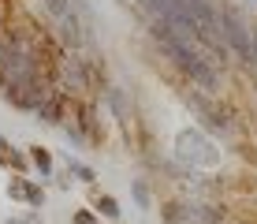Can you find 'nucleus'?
Here are the masks:
<instances>
[{"label":"nucleus","mask_w":257,"mask_h":224,"mask_svg":"<svg viewBox=\"0 0 257 224\" xmlns=\"http://www.w3.org/2000/svg\"><path fill=\"white\" fill-rule=\"evenodd\" d=\"M26 157H30V165L41 172V179H52V168H56V165H52V154L45 146H30V150H26Z\"/></svg>","instance_id":"nucleus-6"},{"label":"nucleus","mask_w":257,"mask_h":224,"mask_svg":"<svg viewBox=\"0 0 257 224\" xmlns=\"http://www.w3.org/2000/svg\"><path fill=\"white\" fill-rule=\"evenodd\" d=\"M8 49H12V26H8V30H0V60L8 56Z\"/></svg>","instance_id":"nucleus-13"},{"label":"nucleus","mask_w":257,"mask_h":224,"mask_svg":"<svg viewBox=\"0 0 257 224\" xmlns=\"http://www.w3.org/2000/svg\"><path fill=\"white\" fill-rule=\"evenodd\" d=\"M12 26V12H8V0H0V30Z\"/></svg>","instance_id":"nucleus-14"},{"label":"nucleus","mask_w":257,"mask_h":224,"mask_svg":"<svg viewBox=\"0 0 257 224\" xmlns=\"http://www.w3.org/2000/svg\"><path fill=\"white\" fill-rule=\"evenodd\" d=\"M131 191H135V202L142 205V209H149V191H146V183H131Z\"/></svg>","instance_id":"nucleus-11"},{"label":"nucleus","mask_w":257,"mask_h":224,"mask_svg":"<svg viewBox=\"0 0 257 224\" xmlns=\"http://www.w3.org/2000/svg\"><path fill=\"white\" fill-rule=\"evenodd\" d=\"M41 8H45V15H49V23H56V19H64V15L71 12V0H41Z\"/></svg>","instance_id":"nucleus-10"},{"label":"nucleus","mask_w":257,"mask_h":224,"mask_svg":"<svg viewBox=\"0 0 257 224\" xmlns=\"http://www.w3.org/2000/svg\"><path fill=\"white\" fill-rule=\"evenodd\" d=\"M0 165L12 168L15 176H26V168H30V157H26L23 150H15V146H8V142H0Z\"/></svg>","instance_id":"nucleus-5"},{"label":"nucleus","mask_w":257,"mask_h":224,"mask_svg":"<svg viewBox=\"0 0 257 224\" xmlns=\"http://www.w3.org/2000/svg\"><path fill=\"white\" fill-rule=\"evenodd\" d=\"M52 30H56V41H60V49H64V52H86L93 45V26H86L82 15H78L75 8H71L64 19L52 23Z\"/></svg>","instance_id":"nucleus-2"},{"label":"nucleus","mask_w":257,"mask_h":224,"mask_svg":"<svg viewBox=\"0 0 257 224\" xmlns=\"http://www.w3.org/2000/svg\"><path fill=\"white\" fill-rule=\"evenodd\" d=\"M161 217L168 224H183V220H190V205H179V202H168L164 209H161Z\"/></svg>","instance_id":"nucleus-9"},{"label":"nucleus","mask_w":257,"mask_h":224,"mask_svg":"<svg viewBox=\"0 0 257 224\" xmlns=\"http://www.w3.org/2000/svg\"><path fill=\"white\" fill-rule=\"evenodd\" d=\"M71 224H97V217L90 209H75V217H71Z\"/></svg>","instance_id":"nucleus-12"},{"label":"nucleus","mask_w":257,"mask_h":224,"mask_svg":"<svg viewBox=\"0 0 257 224\" xmlns=\"http://www.w3.org/2000/svg\"><path fill=\"white\" fill-rule=\"evenodd\" d=\"M34 116H38L41 123H49V127H64V120H67V97L52 94V97H49V101L41 105V109L34 112Z\"/></svg>","instance_id":"nucleus-4"},{"label":"nucleus","mask_w":257,"mask_h":224,"mask_svg":"<svg viewBox=\"0 0 257 224\" xmlns=\"http://www.w3.org/2000/svg\"><path fill=\"white\" fill-rule=\"evenodd\" d=\"M220 30H224L227 49H231L238 60H246V64L257 67V30L250 26V19H246L242 12H235V8H220Z\"/></svg>","instance_id":"nucleus-1"},{"label":"nucleus","mask_w":257,"mask_h":224,"mask_svg":"<svg viewBox=\"0 0 257 224\" xmlns=\"http://www.w3.org/2000/svg\"><path fill=\"white\" fill-rule=\"evenodd\" d=\"M93 205H97V213H101V217H108V220H116L119 213H123V209H119V202L112 198V194H97Z\"/></svg>","instance_id":"nucleus-7"},{"label":"nucleus","mask_w":257,"mask_h":224,"mask_svg":"<svg viewBox=\"0 0 257 224\" xmlns=\"http://www.w3.org/2000/svg\"><path fill=\"white\" fill-rule=\"evenodd\" d=\"M8 194H12V198H19V202H30L34 209H38V205H45V187H38L34 179H26V176H15L12 183H8Z\"/></svg>","instance_id":"nucleus-3"},{"label":"nucleus","mask_w":257,"mask_h":224,"mask_svg":"<svg viewBox=\"0 0 257 224\" xmlns=\"http://www.w3.org/2000/svg\"><path fill=\"white\" fill-rule=\"evenodd\" d=\"M67 172H71V176H78L86 187H93V183H97V172H93L90 165H82L78 157H71V161H67Z\"/></svg>","instance_id":"nucleus-8"},{"label":"nucleus","mask_w":257,"mask_h":224,"mask_svg":"<svg viewBox=\"0 0 257 224\" xmlns=\"http://www.w3.org/2000/svg\"><path fill=\"white\" fill-rule=\"evenodd\" d=\"M4 224H30V217H8Z\"/></svg>","instance_id":"nucleus-15"}]
</instances>
